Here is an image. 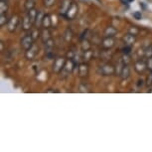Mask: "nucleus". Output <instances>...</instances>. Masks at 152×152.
I'll return each mask as SVG.
<instances>
[{
    "label": "nucleus",
    "mask_w": 152,
    "mask_h": 152,
    "mask_svg": "<svg viewBox=\"0 0 152 152\" xmlns=\"http://www.w3.org/2000/svg\"><path fill=\"white\" fill-rule=\"evenodd\" d=\"M126 2H127V3H130V2H133L134 0H125Z\"/></svg>",
    "instance_id": "obj_38"
},
{
    "label": "nucleus",
    "mask_w": 152,
    "mask_h": 152,
    "mask_svg": "<svg viewBox=\"0 0 152 152\" xmlns=\"http://www.w3.org/2000/svg\"><path fill=\"white\" fill-rule=\"evenodd\" d=\"M8 21H9V19H8V17L6 15V13H3V14H0V26L3 27L4 25H6Z\"/></svg>",
    "instance_id": "obj_24"
},
{
    "label": "nucleus",
    "mask_w": 152,
    "mask_h": 152,
    "mask_svg": "<svg viewBox=\"0 0 152 152\" xmlns=\"http://www.w3.org/2000/svg\"><path fill=\"white\" fill-rule=\"evenodd\" d=\"M20 45H21L23 50H25V51L30 49L34 45V39L32 35H26L23 37L21 39V41H20Z\"/></svg>",
    "instance_id": "obj_3"
},
{
    "label": "nucleus",
    "mask_w": 152,
    "mask_h": 152,
    "mask_svg": "<svg viewBox=\"0 0 152 152\" xmlns=\"http://www.w3.org/2000/svg\"><path fill=\"white\" fill-rule=\"evenodd\" d=\"M78 12H79V6L77 3H75V2H73L71 5V7L69 8L68 12L66 13L65 17L67 18L68 20H73L76 18V16L78 15Z\"/></svg>",
    "instance_id": "obj_4"
},
{
    "label": "nucleus",
    "mask_w": 152,
    "mask_h": 152,
    "mask_svg": "<svg viewBox=\"0 0 152 152\" xmlns=\"http://www.w3.org/2000/svg\"><path fill=\"white\" fill-rule=\"evenodd\" d=\"M146 83H147L148 86H151L152 85V72H151V74L147 77V81H146Z\"/></svg>",
    "instance_id": "obj_35"
},
{
    "label": "nucleus",
    "mask_w": 152,
    "mask_h": 152,
    "mask_svg": "<svg viewBox=\"0 0 152 152\" xmlns=\"http://www.w3.org/2000/svg\"><path fill=\"white\" fill-rule=\"evenodd\" d=\"M32 26H34V23H33L32 20L30 19L29 15L26 14L24 18H23V21H22V29L25 30V31H28L32 28Z\"/></svg>",
    "instance_id": "obj_10"
},
{
    "label": "nucleus",
    "mask_w": 152,
    "mask_h": 152,
    "mask_svg": "<svg viewBox=\"0 0 152 152\" xmlns=\"http://www.w3.org/2000/svg\"><path fill=\"white\" fill-rule=\"evenodd\" d=\"M143 55H144V57L146 59L152 57V45H149L148 47L143 51Z\"/></svg>",
    "instance_id": "obj_25"
},
{
    "label": "nucleus",
    "mask_w": 152,
    "mask_h": 152,
    "mask_svg": "<svg viewBox=\"0 0 152 152\" xmlns=\"http://www.w3.org/2000/svg\"><path fill=\"white\" fill-rule=\"evenodd\" d=\"M40 38H41L42 42L44 43V44L50 39H52V36H51V32H50V30H49V28H43V31L40 33Z\"/></svg>",
    "instance_id": "obj_13"
},
{
    "label": "nucleus",
    "mask_w": 152,
    "mask_h": 152,
    "mask_svg": "<svg viewBox=\"0 0 152 152\" xmlns=\"http://www.w3.org/2000/svg\"><path fill=\"white\" fill-rule=\"evenodd\" d=\"M123 40V43L125 45H128V46H132L134 43L136 41V38H135V35L133 34H130V33H127L126 35L122 38Z\"/></svg>",
    "instance_id": "obj_14"
},
{
    "label": "nucleus",
    "mask_w": 152,
    "mask_h": 152,
    "mask_svg": "<svg viewBox=\"0 0 152 152\" xmlns=\"http://www.w3.org/2000/svg\"><path fill=\"white\" fill-rule=\"evenodd\" d=\"M66 62H67V60L65 58H57L55 61H54V64H53V72L56 74H60L61 72L63 71V69H64L65 65H66Z\"/></svg>",
    "instance_id": "obj_2"
},
{
    "label": "nucleus",
    "mask_w": 152,
    "mask_h": 152,
    "mask_svg": "<svg viewBox=\"0 0 152 152\" xmlns=\"http://www.w3.org/2000/svg\"><path fill=\"white\" fill-rule=\"evenodd\" d=\"M39 31H38V28H36V29L35 30H34L33 31V32H32V34H31V35H32V37H33V39L34 40H35L36 38H37V37H38V36H40L39 35Z\"/></svg>",
    "instance_id": "obj_33"
},
{
    "label": "nucleus",
    "mask_w": 152,
    "mask_h": 152,
    "mask_svg": "<svg viewBox=\"0 0 152 152\" xmlns=\"http://www.w3.org/2000/svg\"><path fill=\"white\" fill-rule=\"evenodd\" d=\"M38 52H39L38 46H36L35 44H34L30 49L26 50V52H25V57H26L27 60H29V61H32V60H34V59L36 58V56H37V54H38Z\"/></svg>",
    "instance_id": "obj_6"
},
{
    "label": "nucleus",
    "mask_w": 152,
    "mask_h": 152,
    "mask_svg": "<svg viewBox=\"0 0 152 152\" xmlns=\"http://www.w3.org/2000/svg\"><path fill=\"white\" fill-rule=\"evenodd\" d=\"M63 37H64V39H65L66 42H70L71 40H72V38H73V31H72L70 28H68V29L65 31V33H64V35H63Z\"/></svg>",
    "instance_id": "obj_21"
},
{
    "label": "nucleus",
    "mask_w": 152,
    "mask_h": 152,
    "mask_svg": "<svg viewBox=\"0 0 152 152\" xmlns=\"http://www.w3.org/2000/svg\"><path fill=\"white\" fill-rule=\"evenodd\" d=\"M80 91L81 93H88V91H90V88H88V86L87 85H85V84H81L80 85Z\"/></svg>",
    "instance_id": "obj_28"
},
{
    "label": "nucleus",
    "mask_w": 152,
    "mask_h": 152,
    "mask_svg": "<svg viewBox=\"0 0 152 152\" xmlns=\"http://www.w3.org/2000/svg\"><path fill=\"white\" fill-rule=\"evenodd\" d=\"M55 2L56 0H44V5L46 7H52Z\"/></svg>",
    "instance_id": "obj_29"
},
{
    "label": "nucleus",
    "mask_w": 152,
    "mask_h": 152,
    "mask_svg": "<svg viewBox=\"0 0 152 152\" xmlns=\"http://www.w3.org/2000/svg\"><path fill=\"white\" fill-rule=\"evenodd\" d=\"M75 66H76V63L73 61V59H69V60H67V62H66V65H65V67H64V69H63L62 72H65L66 74L69 75L70 73L73 72V70L75 69Z\"/></svg>",
    "instance_id": "obj_11"
},
{
    "label": "nucleus",
    "mask_w": 152,
    "mask_h": 152,
    "mask_svg": "<svg viewBox=\"0 0 152 152\" xmlns=\"http://www.w3.org/2000/svg\"><path fill=\"white\" fill-rule=\"evenodd\" d=\"M115 45V40L113 37H104L102 41V47L104 50H110Z\"/></svg>",
    "instance_id": "obj_7"
},
{
    "label": "nucleus",
    "mask_w": 152,
    "mask_h": 152,
    "mask_svg": "<svg viewBox=\"0 0 152 152\" xmlns=\"http://www.w3.org/2000/svg\"><path fill=\"white\" fill-rule=\"evenodd\" d=\"M129 76H130V68L128 67L127 64H125L123 66L121 72H120L119 77L121 78V80H126V79L129 78Z\"/></svg>",
    "instance_id": "obj_15"
},
{
    "label": "nucleus",
    "mask_w": 152,
    "mask_h": 152,
    "mask_svg": "<svg viewBox=\"0 0 152 152\" xmlns=\"http://www.w3.org/2000/svg\"><path fill=\"white\" fill-rule=\"evenodd\" d=\"M146 62H147V68L152 72V57L148 58L147 60H146Z\"/></svg>",
    "instance_id": "obj_32"
},
{
    "label": "nucleus",
    "mask_w": 152,
    "mask_h": 152,
    "mask_svg": "<svg viewBox=\"0 0 152 152\" xmlns=\"http://www.w3.org/2000/svg\"><path fill=\"white\" fill-rule=\"evenodd\" d=\"M35 2H36V0H26V1H25V9L27 11L33 9V8L35 7Z\"/></svg>",
    "instance_id": "obj_22"
},
{
    "label": "nucleus",
    "mask_w": 152,
    "mask_h": 152,
    "mask_svg": "<svg viewBox=\"0 0 152 152\" xmlns=\"http://www.w3.org/2000/svg\"><path fill=\"white\" fill-rule=\"evenodd\" d=\"M37 13H38V11H37L35 8H33V9L27 11V14L29 15L30 19L32 20L33 23H35V20H36V17H37Z\"/></svg>",
    "instance_id": "obj_23"
},
{
    "label": "nucleus",
    "mask_w": 152,
    "mask_h": 152,
    "mask_svg": "<svg viewBox=\"0 0 152 152\" xmlns=\"http://www.w3.org/2000/svg\"><path fill=\"white\" fill-rule=\"evenodd\" d=\"M51 25H52V20H51L50 15L45 14L44 19H43V23H42V28H50Z\"/></svg>",
    "instance_id": "obj_18"
},
{
    "label": "nucleus",
    "mask_w": 152,
    "mask_h": 152,
    "mask_svg": "<svg viewBox=\"0 0 152 152\" xmlns=\"http://www.w3.org/2000/svg\"><path fill=\"white\" fill-rule=\"evenodd\" d=\"M72 0H63L61 2V5H60V9H59V13L61 16H65L66 13L68 12L69 8L71 7L72 5Z\"/></svg>",
    "instance_id": "obj_9"
},
{
    "label": "nucleus",
    "mask_w": 152,
    "mask_h": 152,
    "mask_svg": "<svg viewBox=\"0 0 152 152\" xmlns=\"http://www.w3.org/2000/svg\"><path fill=\"white\" fill-rule=\"evenodd\" d=\"M7 11H8L7 0H0V14L7 13Z\"/></svg>",
    "instance_id": "obj_19"
},
{
    "label": "nucleus",
    "mask_w": 152,
    "mask_h": 152,
    "mask_svg": "<svg viewBox=\"0 0 152 152\" xmlns=\"http://www.w3.org/2000/svg\"><path fill=\"white\" fill-rule=\"evenodd\" d=\"M147 69V62L144 61V60H138L134 64V70L138 74H143Z\"/></svg>",
    "instance_id": "obj_8"
},
{
    "label": "nucleus",
    "mask_w": 152,
    "mask_h": 152,
    "mask_svg": "<svg viewBox=\"0 0 152 152\" xmlns=\"http://www.w3.org/2000/svg\"><path fill=\"white\" fill-rule=\"evenodd\" d=\"M128 33H130V34H133V35H137V34L139 33V29H137L136 27H134V26H132V27H130L129 28V30H128Z\"/></svg>",
    "instance_id": "obj_30"
},
{
    "label": "nucleus",
    "mask_w": 152,
    "mask_h": 152,
    "mask_svg": "<svg viewBox=\"0 0 152 152\" xmlns=\"http://www.w3.org/2000/svg\"><path fill=\"white\" fill-rule=\"evenodd\" d=\"M46 45V49H47V51H52L53 48H54V41L52 39H50L49 41H47L45 43Z\"/></svg>",
    "instance_id": "obj_27"
},
{
    "label": "nucleus",
    "mask_w": 152,
    "mask_h": 152,
    "mask_svg": "<svg viewBox=\"0 0 152 152\" xmlns=\"http://www.w3.org/2000/svg\"><path fill=\"white\" fill-rule=\"evenodd\" d=\"M116 33H117L116 28H114L113 26H108L105 28L104 35V37H114V35H115Z\"/></svg>",
    "instance_id": "obj_17"
},
{
    "label": "nucleus",
    "mask_w": 152,
    "mask_h": 152,
    "mask_svg": "<svg viewBox=\"0 0 152 152\" xmlns=\"http://www.w3.org/2000/svg\"><path fill=\"white\" fill-rule=\"evenodd\" d=\"M133 17H134L135 19L139 20V19H141L142 15H141V13H140V12H134V13H133Z\"/></svg>",
    "instance_id": "obj_34"
},
{
    "label": "nucleus",
    "mask_w": 152,
    "mask_h": 152,
    "mask_svg": "<svg viewBox=\"0 0 152 152\" xmlns=\"http://www.w3.org/2000/svg\"><path fill=\"white\" fill-rule=\"evenodd\" d=\"M74 56H75V52H73V51L68 52V54H67V58L68 59H74Z\"/></svg>",
    "instance_id": "obj_36"
},
{
    "label": "nucleus",
    "mask_w": 152,
    "mask_h": 152,
    "mask_svg": "<svg viewBox=\"0 0 152 152\" xmlns=\"http://www.w3.org/2000/svg\"><path fill=\"white\" fill-rule=\"evenodd\" d=\"M122 52L123 54H125V55H129L131 52V46L125 45V47L122 49Z\"/></svg>",
    "instance_id": "obj_31"
},
{
    "label": "nucleus",
    "mask_w": 152,
    "mask_h": 152,
    "mask_svg": "<svg viewBox=\"0 0 152 152\" xmlns=\"http://www.w3.org/2000/svg\"><path fill=\"white\" fill-rule=\"evenodd\" d=\"M18 24H19V17L17 15H14L12 16L11 18L9 19V21L7 23V29L9 32L13 33L15 32L17 27H18Z\"/></svg>",
    "instance_id": "obj_5"
},
{
    "label": "nucleus",
    "mask_w": 152,
    "mask_h": 152,
    "mask_svg": "<svg viewBox=\"0 0 152 152\" xmlns=\"http://www.w3.org/2000/svg\"><path fill=\"white\" fill-rule=\"evenodd\" d=\"M91 58H93V51H91V50L85 51V53H84V59L86 60V61H90Z\"/></svg>",
    "instance_id": "obj_26"
},
{
    "label": "nucleus",
    "mask_w": 152,
    "mask_h": 152,
    "mask_svg": "<svg viewBox=\"0 0 152 152\" xmlns=\"http://www.w3.org/2000/svg\"><path fill=\"white\" fill-rule=\"evenodd\" d=\"M78 70H79V76L81 77V78H86V77H88V64H86V63H82V64H80Z\"/></svg>",
    "instance_id": "obj_12"
},
{
    "label": "nucleus",
    "mask_w": 152,
    "mask_h": 152,
    "mask_svg": "<svg viewBox=\"0 0 152 152\" xmlns=\"http://www.w3.org/2000/svg\"><path fill=\"white\" fill-rule=\"evenodd\" d=\"M1 52H3V42H1Z\"/></svg>",
    "instance_id": "obj_37"
},
{
    "label": "nucleus",
    "mask_w": 152,
    "mask_h": 152,
    "mask_svg": "<svg viewBox=\"0 0 152 152\" xmlns=\"http://www.w3.org/2000/svg\"><path fill=\"white\" fill-rule=\"evenodd\" d=\"M81 47H82V50L84 51H88V50H91V43L90 41H88V39H84V40H82V44H81Z\"/></svg>",
    "instance_id": "obj_20"
},
{
    "label": "nucleus",
    "mask_w": 152,
    "mask_h": 152,
    "mask_svg": "<svg viewBox=\"0 0 152 152\" xmlns=\"http://www.w3.org/2000/svg\"><path fill=\"white\" fill-rule=\"evenodd\" d=\"M44 16H45V14L43 13L42 11H38L35 23H34V26H35V28H38L39 29V28L42 27V23H43V19H44Z\"/></svg>",
    "instance_id": "obj_16"
},
{
    "label": "nucleus",
    "mask_w": 152,
    "mask_h": 152,
    "mask_svg": "<svg viewBox=\"0 0 152 152\" xmlns=\"http://www.w3.org/2000/svg\"><path fill=\"white\" fill-rule=\"evenodd\" d=\"M99 73L102 76H111L115 73V68L110 63H105L99 68Z\"/></svg>",
    "instance_id": "obj_1"
}]
</instances>
